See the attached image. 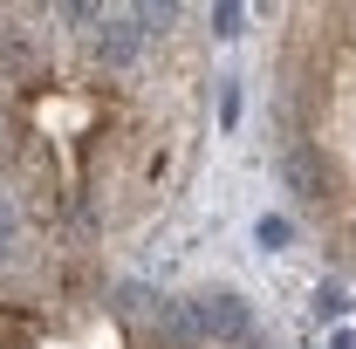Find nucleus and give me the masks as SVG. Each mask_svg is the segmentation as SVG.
<instances>
[{
	"instance_id": "3",
	"label": "nucleus",
	"mask_w": 356,
	"mask_h": 349,
	"mask_svg": "<svg viewBox=\"0 0 356 349\" xmlns=\"http://www.w3.org/2000/svg\"><path fill=\"white\" fill-rule=\"evenodd\" d=\"M274 178H281V192H288L295 206H322V199H329V158L315 151L309 137H288V144L274 151Z\"/></svg>"
},
{
	"instance_id": "7",
	"label": "nucleus",
	"mask_w": 356,
	"mask_h": 349,
	"mask_svg": "<svg viewBox=\"0 0 356 349\" xmlns=\"http://www.w3.org/2000/svg\"><path fill=\"white\" fill-rule=\"evenodd\" d=\"M137 21H144V35H172L178 7H172V0H137Z\"/></svg>"
},
{
	"instance_id": "5",
	"label": "nucleus",
	"mask_w": 356,
	"mask_h": 349,
	"mask_svg": "<svg viewBox=\"0 0 356 349\" xmlns=\"http://www.w3.org/2000/svg\"><path fill=\"white\" fill-rule=\"evenodd\" d=\"M144 343L151 349H206V336H199V315H192V302H158V315L144 322Z\"/></svg>"
},
{
	"instance_id": "4",
	"label": "nucleus",
	"mask_w": 356,
	"mask_h": 349,
	"mask_svg": "<svg viewBox=\"0 0 356 349\" xmlns=\"http://www.w3.org/2000/svg\"><path fill=\"white\" fill-rule=\"evenodd\" d=\"M0 76H7V83H42L48 76L42 28H28V21H7V28H0Z\"/></svg>"
},
{
	"instance_id": "1",
	"label": "nucleus",
	"mask_w": 356,
	"mask_h": 349,
	"mask_svg": "<svg viewBox=\"0 0 356 349\" xmlns=\"http://www.w3.org/2000/svg\"><path fill=\"white\" fill-rule=\"evenodd\" d=\"M192 315H199V336L206 349H247L261 329H254V308L240 288H199L192 295Z\"/></svg>"
},
{
	"instance_id": "6",
	"label": "nucleus",
	"mask_w": 356,
	"mask_h": 349,
	"mask_svg": "<svg viewBox=\"0 0 356 349\" xmlns=\"http://www.w3.org/2000/svg\"><path fill=\"white\" fill-rule=\"evenodd\" d=\"M158 302H165V295H158V288H144V281H117V288H110V308H117L124 322H151Z\"/></svg>"
},
{
	"instance_id": "10",
	"label": "nucleus",
	"mask_w": 356,
	"mask_h": 349,
	"mask_svg": "<svg viewBox=\"0 0 356 349\" xmlns=\"http://www.w3.org/2000/svg\"><path fill=\"white\" fill-rule=\"evenodd\" d=\"M7 240H14V206H7V192H0V261H7Z\"/></svg>"
},
{
	"instance_id": "8",
	"label": "nucleus",
	"mask_w": 356,
	"mask_h": 349,
	"mask_svg": "<svg viewBox=\"0 0 356 349\" xmlns=\"http://www.w3.org/2000/svg\"><path fill=\"white\" fill-rule=\"evenodd\" d=\"M254 233H261V247H274V254H281V247L295 240V226H288V219H274V213H267L261 226H254Z\"/></svg>"
},
{
	"instance_id": "12",
	"label": "nucleus",
	"mask_w": 356,
	"mask_h": 349,
	"mask_svg": "<svg viewBox=\"0 0 356 349\" xmlns=\"http://www.w3.org/2000/svg\"><path fill=\"white\" fill-rule=\"evenodd\" d=\"M247 349H274V343H267V336H254V343H247Z\"/></svg>"
},
{
	"instance_id": "2",
	"label": "nucleus",
	"mask_w": 356,
	"mask_h": 349,
	"mask_svg": "<svg viewBox=\"0 0 356 349\" xmlns=\"http://www.w3.org/2000/svg\"><path fill=\"white\" fill-rule=\"evenodd\" d=\"M144 21H137V7H124V14H103V28L89 35V69L96 76H124V69H137V55H144Z\"/></svg>"
},
{
	"instance_id": "11",
	"label": "nucleus",
	"mask_w": 356,
	"mask_h": 349,
	"mask_svg": "<svg viewBox=\"0 0 356 349\" xmlns=\"http://www.w3.org/2000/svg\"><path fill=\"white\" fill-rule=\"evenodd\" d=\"M7 144H14V137H7V124H0V165H7Z\"/></svg>"
},
{
	"instance_id": "9",
	"label": "nucleus",
	"mask_w": 356,
	"mask_h": 349,
	"mask_svg": "<svg viewBox=\"0 0 356 349\" xmlns=\"http://www.w3.org/2000/svg\"><path fill=\"white\" fill-rule=\"evenodd\" d=\"M240 21H247V7H213V35H240Z\"/></svg>"
}]
</instances>
